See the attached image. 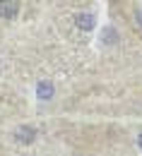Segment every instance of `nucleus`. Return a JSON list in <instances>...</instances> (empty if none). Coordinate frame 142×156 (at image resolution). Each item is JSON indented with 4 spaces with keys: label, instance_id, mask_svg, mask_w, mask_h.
Here are the masks:
<instances>
[{
    "label": "nucleus",
    "instance_id": "f03ea898",
    "mask_svg": "<svg viewBox=\"0 0 142 156\" xmlns=\"http://www.w3.org/2000/svg\"><path fill=\"white\" fill-rule=\"evenodd\" d=\"M17 2H0V17H5V20H12L15 15H17Z\"/></svg>",
    "mask_w": 142,
    "mask_h": 156
},
{
    "label": "nucleus",
    "instance_id": "39448f33",
    "mask_svg": "<svg viewBox=\"0 0 142 156\" xmlns=\"http://www.w3.org/2000/svg\"><path fill=\"white\" fill-rule=\"evenodd\" d=\"M137 144H140V151H142V135L137 137Z\"/></svg>",
    "mask_w": 142,
    "mask_h": 156
},
{
    "label": "nucleus",
    "instance_id": "20e7f679",
    "mask_svg": "<svg viewBox=\"0 0 142 156\" xmlns=\"http://www.w3.org/2000/svg\"><path fill=\"white\" fill-rule=\"evenodd\" d=\"M75 20H77V22L82 24V29H89V27H92V22H94L92 17H89V15H77Z\"/></svg>",
    "mask_w": 142,
    "mask_h": 156
},
{
    "label": "nucleus",
    "instance_id": "f257e3e1",
    "mask_svg": "<svg viewBox=\"0 0 142 156\" xmlns=\"http://www.w3.org/2000/svg\"><path fill=\"white\" fill-rule=\"evenodd\" d=\"M15 142H20V144H31L34 142V137H36V130L31 127V125H20V127H15Z\"/></svg>",
    "mask_w": 142,
    "mask_h": 156
},
{
    "label": "nucleus",
    "instance_id": "7ed1b4c3",
    "mask_svg": "<svg viewBox=\"0 0 142 156\" xmlns=\"http://www.w3.org/2000/svg\"><path fill=\"white\" fill-rule=\"evenodd\" d=\"M36 94H39V101H48V98L53 96V84L51 82H41L39 87H36Z\"/></svg>",
    "mask_w": 142,
    "mask_h": 156
}]
</instances>
